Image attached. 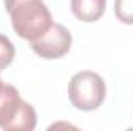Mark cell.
Instances as JSON below:
<instances>
[{
	"mask_svg": "<svg viewBox=\"0 0 133 131\" xmlns=\"http://www.w3.org/2000/svg\"><path fill=\"white\" fill-rule=\"evenodd\" d=\"M5 8L11 17L12 30L28 42L42 37L54 23L42 0H5Z\"/></svg>",
	"mask_w": 133,
	"mask_h": 131,
	"instance_id": "1",
	"label": "cell"
},
{
	"mask_svg": "<svg viewBox=\"0 0 133 131\" xmlns=\"http://www.w3.org/2000/svg\"><path fill=\"white\" fill-rule=\"evenodd\" d=\"M37 114L31 103L20 97L16 86L5 83L0 91V128L5 131H33Z\"/></svg>",
	"mask_w": 133,
	"mask_h": 131,
	"instance_id": "2",
	"label": "cell"
},
{
	"mask_svg": "<svg viewBox=\"0 0 133 131\" xmlns=\"http://www.w3.org/2000/svg\"><path fill=\"white\" fill-rule=\"evenodd\" d=\"M107 86L104 79L95 71H79L68 83V99L81 111H95L105 100Z\"/></svg>",
	"mask_w": 133,
	"mask_h": 131,
	"instance_id": "3",
	"label": "cell"
},
{
	"mask_svg": "<svg viewBox=\"0 0 133 131\" xmlns=\"http://www.w3.org/2000/svg\"><path fill=\"white\" fill-rule=\"evenodd\" d=\"M73 43V37L70 31L61 23H53L51 28L39 37L37 40L30 42L33 51L42 59H61L70 51Z\"/></svg>",
	"mask_w": 133,
	"mask_h": 131,
	"instance_id": "4",
	"label": "cell"
},
{
	"mask_svg": "<svg viewBox=\"0 0 133 131\" xmlns=\"http://www.w3.org/2000/svg\"><path fill=\"white\" fill-rule=\"evenodd\" d=\"M107 0H71V11L81 22L91 23L99 20L105 12Z\"/></svg>",
	"mask_w": 133,
	"mask_h": 131,
	"instance_id": "5",
	"label": "cell"
},
{
	"mask_svg": "<svg viewBox=\"0 0 133 131\" xmlns=\"http://www.w3.org/2000/svg\"><path fill=\"white\" fill-rule=\"evenodd\" d=\"M115 16L121 23L133 25V0H115Z\"/></svg>",
	"mask_w": 133,
	"mask_h": 131,
	"instance_id": "6",
	"label": "cell"
},
{
	"mask_svg": "<svg viewBox=\"0 0 133 131\" xmlns=\"http://www.w3.org/2000/svg\"><path fill=\"white\" fill-rule=\"evenodd\" d=\"M14 56H16V49L12 42L6 35L0 34V71L12 63Z\"/></svg>",
	"mask_w": 133,
	"mask_h": 131,
	"instance_id": "7",
	"label": "cell"
},
{
	"mask_svg": "<svg viewBox=\"0 0 133 131\" xmlns=\"http://www.w3.org/2000/svg\"><path fill=\"white\" fill-rule=\"evenodd\" d=\"M3 85H5V82H3V80L0 79V91H2V88H3Z\"/></svg>",
	"mask_w": 133,
	"mask_h": 131,
	"instance_id": "8",
	"label": "cell"
}]
</instances>
